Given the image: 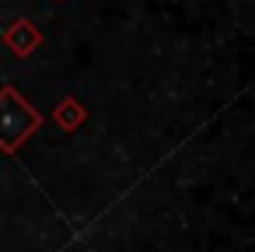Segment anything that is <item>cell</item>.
Segmentation results:
<instances>
[]
</instances>
